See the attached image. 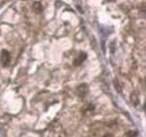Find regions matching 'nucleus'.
I'll list each match as a JSON object with an SVG mask.
<instances>
[{"label": "nucleus", "mask_w": 146, "mask_h": 137, "mask_svg": "<svg viewBox=\"0 0 146 137\" xmlns=\"http://www.w3.org/2000/svg\"><path fill=\"white\" fill-rule=\"evenodd\" d=\"M0 62L2 64V67H7L10 62V53L7 50H2L0 53Z\"/></svg>", "instance_id": "f257e3e1"}, {"label": "nucleus", "mask_w": 146, "mask_h": 137, "mask_svg": "<svg viewBox=\"0 0 146 137\" xmlns=\"http://www.w3.org/2000/svg\"><path fill=\"white\" fill-rule=\"evenodd\" d=\"M88 90H89V86L87 83H82L76 88V93L80 98H84L87 94H88Z\"/></svg>", "instance_id": "f03ea898"}, {"label": "nucleus", "mask_w": 146, "mask_h": 137, "mask_svg": "<svg viewBox=\"0 0 146 137\" xmlns=\"http://www.w3.org/2000/svg\"><path fill=\"white\" fill-rule=\"evenodd\" d=\"M86 59H87V54L86 53H81L80 55H78V57L74 60V62H73V64L75 65V67H79V65H81L84 61H86Z\"/></svg>", "instance_id": "7ed1b4c3"}, {"label": "nucleus", "mask_w": 146, "mask_h": 137, "mask_svg": "<svg viewBox=\"0 0 146 137\" xmlns=\"http://www.w3.org/2000/svg\"><path fill=\"white\" fill-rule=\"evenodd\" d=\"M33 10H34L35 14H42V11H43V6H42V3H40L39 1H35V2L33 3Z\"/></svg>", "instance_id": "20e7f679"}, {"label": "nucleus", "mask_w": 146, "mask_h": 137, "mask_svg": "<svg viewBox=\"0 0 146 137\" xmlns=\"http://www.w3.org/2000/svg\"><path fill=\"white\" fill-rule=\"evenodd\" d=\"M137 135H138V133L135 130H129L126 133V137H136Z\"/></svg>", "instance_id": "39448f33"}, {"label": "nucleus", "mask_w": 146, "mask_h": 137, "mask_svg": "<svg viewBox=\"0 0 146 137\" xmlns=\"http://www.w3.org/2000/svg\"><path fill=\"white\" fill-rule=\"evenodd\" d=\"M113 84H115V86H116V89H117V91H118V92H121V89H120L119 82H118V80H117V79H115V80H113Z\"/></svg>", "instance_id": "423d86ee"}, {"label": "nucleus", "mask_w": 146, "mask_h": 137, "mask_svg": "<svg viewBox=\"0 0 146 137\" xmlns=\"http://www.w3.org/2000/svg\"><path fill=\"white\" fill-rule=\"evenodd\" d=\"M137 100H138V98H137V96H136V94L134 93V94L131 96V101H133V103H134L135 106L137 104Z\"/></svg>", "instance_id": "0eeeda50"}, {"label": "nucleus", "mask_w": 146, "mask_h": 137, "mask_svg": "<svg viewBox=\"0 0 146 137\" xmlns=\"http://www.w3.org/2000/svg\"><path fill=\"white\" fill-rule=\"evenodd\" d=\"M104 137H113V136H112L111 134H106V135H105Z\"/></svg>", "instance_id": "6e6552de"}, {"label": "nucleus", "mask_w": 146, "mask_h": 137, "mask_svg": "<svg viewBox=\"0 0 146 137\" xmlns=\"http://www.w3.org/2000/svg\"><path fill=\"white\" fill-rule=\"evenodd\" d=\"M107 1H113V0H107Z\"/></svg>", "instance_id": "1a4fd4ad"}]
</instances>
